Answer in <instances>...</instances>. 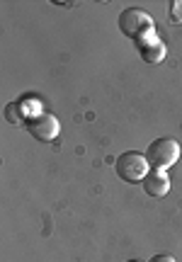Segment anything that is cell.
Instances as JSON below:
<instances>
[{"label":"cell","instance_id":"cell-1","mask_svg":"<svg viewBox=\"0 0 182 262\" xmlns=\"http://www.w3.org/2000/svg\"><path fill=\"white\" fill-rule=\"evenodd\" d=\"M117 27H119V32H122L124 37L139 41L141 37L153 32V19H151V15H148L144 8H126L119 12Z\"/></svg>","mask_w":182,"mask_h":262},{"label":"cell","instance_id":"cell-2","mask_svg":"<svg viewBox=\"0 0 182 262\" xmlns=\"http://www.w3.org/2000/svg\"><path fill=\"white\" fill-rule=\"evenodd\" d=\"M117 178L124 180L126 185H136V182H144V178L151 172V165L146 160V153H139V150H126L122 153L115 163Z\"/></svg>","mask_w":182,"mask_h":262},{"label":"cell","instance_id":"cell-3","mask_svg":"<svg viewBox=\"0 0 182 262\" xmlns=\"http://www.w3.org/2000/svg\"><path fill=\"white\" fill-rule=\"evenodd\" d=\"M146 160L151 170H168L173 168L175 163L180 160V143L175 139H155L148 148H146Z\"/></svg>","mask_w":182,"mask_h":262},{"label":"cell","instance_id":"cell-4","mask_svg":"<svg viewBox=\"0 0 182 262\" xmlns=\"http://www.w3.org/2000/svg\"><path fill=\"white\" fill-rule=\"evenodd\" d=\"M27 131L37 141H41V143H51V141L58 136L61 126H58V119L54 114L39 112V114H34L32 119H27Z\"/></svg>","mask_w":182,"mask_h":262},{"label":"cell","instance_id":"cell-5","mask_svg":"<svg viewBox=\"0 0 182 262\" xmlns=\"http://www.w3.org/2000/svg\"><path fill=\"white\" fill-rule=\"evenodd\" d=\"M136 47H139V54H141V58H144L146 63H161L165 58V54H168V51H165V44L155 37V32L141 37L136 41Z\"/></svg>","mask_w":182,"mask_h":262},{"label":"cell","instance_id":"cell-6","mask_svg":"<svg viewBox=\"0 0 182 262\" xmlns=\"http://www.w3.org/2000/svg\"><path fill=\"white\" fill-rule=\"evenodd\" d=\"M141 187H144V192L148 196L161 199V196H165L170 192V178H168V172H163V170H151L144 178Z\"/></svg>","mask_w":182,"mask_h":262},{"label":"cell","instance_id":"cell-7","mask_svg":"<svg viewBox=\"0 0 182 262\" xmlns=\"http://www.w3.org/2000/svg\"><path fill=\"white\" fill-rule=\"evenodd\" d=\"M5 122L12 124V126H27V119H25V112H22V107L17 102H10L5 104Z\"/></svg>","mask_w":182,"mask_h":262},{"label":"cell","instance_id":"cell-8","mask_svg":"<svg viewBox=\"0 0 182 262\" xmlns=\"http://www.w3.org/2000/svg\"><path fill=\"white\" fill-rule=\"evenodd\" d=\"M170 22H182V0L170 3Z\"/></svg>","mask_w":182,"mask_h":262},{"label":"cell","instance_id":"cell-9","mask_svg":"<svg viewBox=\"0 0 182 262\" xmlns=\"http://www.w3.org/2000/svg\"><path fill=\"white\" fill-rule=\"evenodd\" d=\"M148 262H175L173 255H155V257H151Z\"/></svg>","mask_w":182,"mask_h":262},{"label":"cell","instance_id":"cell-10","mask_svg":"<svg viewBox=\"0 0 182 262\" xmlns=\"http://www.w3.org/2000/svg\"><path fill=\"white\" fill-rule=\"evenodd\" d=\"M126 262H141V260H126Z\"/></svg>","mask_w":182,"mask_h":262}]
</instances>
